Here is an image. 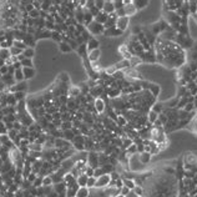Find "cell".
I'll return each mask as SVG.
<instances>
[{
  "label": "cell",
  "instance_id": "obj_53",
  "mask_svg": "<svg viewBox=\"0 0 197 197\" xmlns=\"http://www.w3.org/2000/svg\"><path fill=\"white\" fill-rule=\"evenodd\" d=\"M36 177H38V175H36V174H34V172H31V174L29 175V177H27L26 180H27V181H29V182H30V183L32 185V182H34V181L36 180Z\"/></svg>",
  "mask_w": 197,
  "mask_h": 197
},
{
  "label": "cell",
  "instance_id": "obj_6",
  "mask_svg": "<svg viewBox=\"0 0 197 197\" xmlns=\"http://www.w3.org/2000/svg\"><path fill=\"white\" fill-rule=\"evenodd\" d=\"M128 23H130V20H128L127 16H120V18L117 16L116 23H115V26H116L119 30L125 31V30L127 29V26H128Z\"/></svg>",
  "mask_w": 197,
  "mask_h": 197
},
{
  "label": "cell",
  "instance_id": "obj_39",
  "mask_svg": "<svg viewBox=\"0 0 197 197\" xmlns=\"http://www.w3.org/2000/svg\"><path fill=\"white\" fill-rule=\"evenodd\" d=\"M41 185H43V176H38L36 177V180L34 181V182H32V187H34V188H39V187H41Z\"/></svg>",
  "mask_w": 197,
  "mask_h": 197
},
{
  "label": "cell",
  "instance_id": "obj_10",
  "mask_svg": "<svg viewBox=\"0 0 197 197\" xmlns=\"http://www.w3.org/2000/svg\"><path fill=\"white\" fill-rule=\"evenodd\" d=\"M115 68H116L117 71H125V70L130 69V62H128V60L124 59V60H121V61L115 64Z\"/></svg>",
  "mask_w": 197,
  "mask_h": 197
},
{
  "label": "cell",
  "instance_id": "obj_55",
  "mask_svg": "<svg viewBox=\"0 0 197 197\" xmlns=\"http://www.w3.org/2000/svg\"><path fill=\"white\" fill-rule=\"evenodd\" d=\"M94 171H95V170H94L92 167H89V166H87V167H86V171H85V175H86L87 177H94Z\"/></svg>",
  "mask_w": 197,
  "mask_h": 197
},
{
  "label": "cell",
  "instance_id": "obj_9",
  "mask_svg": "<svg viewBox=\"0 0 197 197\" xmlns=\"http://www.w3.org/2000/svg\"><path fill=\"white\" fill-rule=\"evenodd\" d=\"M52 190L57 193V195H61V193H66V185H65V182H59V183H54L52 185Z\"/></svg>",
  "mask_w": 197,
  "mask_h": 197
},
{
  "label": "cell",
  "instance_id": "obj_25",
  "mask_svg": "<svg viewBox=\"0 0 197 197\" xmlns=\"http://www.w3.org/2000/svg\"><path fill=\"white\" fill-rule=\"evenodd\" d=\"M87 176L84 174V175H80L78 178H76V182L79 185V187H86V183H87Z\"/></svg>",
  "mask_w": 197,
  "mask_h": 197
},
{
  "label": "cell",
  "instance_id": "obj_14",
  "mask_svg": "<svg viewBox=\"0 0 197 197\" xmlns=\"http://www.w3.org/2000/svg\"><path fill=\"white\" fill-rule=\"evenodd\" d=\"M139 160L141 162V165H147L151 161V155L149 152H141V153H139Z\"/></svg>",
  "mask_w": 197,
  "mask_h": 197
},
{
  "label": "cell",
  "instance_id": "obj_37",
  "mask_svg": "<svg viewBox=\"0 0 197 197\" xmlns=\"http://www.w3.org/2000/svg\"><path fill=\"white\" fill-rule=\"evenodd\" d=\"M106 172L104 171V169L101 167V166H98L97 169H95V171H94V177L95 178H98L100 176H103V175H105Z\"/></svg>",
  "mask_w": 197,
  "mask_h": 197
},
{
  "label": "cell",
  "instance_id": "obj_15",
  "mask_svg": "<svg viewBox=\"0 0 197 197\" xmlns=\"http://www.w3.org/2000/svg\"><path fill=\"white\" fill-rule=\"evenodd\" d=\"M27 150H29L30 152H43V151H44V146H43V145H39V144H36V142H32V144H30V145L27 146Z\"/></svg>",
  "mask_w": 197,
  "mask_h": 197
},
{
  "label": "cell",
  "instance_id": "obj_11",
  "mask_svg": "<svg viewBox=\"0 0 197 197\" xmlns=\"http://www.w3.org/2000/svg\"><path fill=\"white\" fill-rule=\"evenodd\" d=\"M103 11L107 15H111L114 13H116L115 10V6H114V2H105L104 4V8H103Z\"/></svg>",
  "mask_w": 197,
  "mask_h": 197
},
{
  "label": "cell",
  "instance_id": "obj_7",
  "mask_svg": "<svg viewBox=\"0 0 197 197\" xmlns=\"http://www.w3.org/2000/svg\"><path fill=\"white\" fill-rule=\"evenodd\" d=\"M94 107H95V111L97 114H103L105 111V101L100 97L95 98L94 100Z\"/></svg>",
  "mask_w": 197,
  "mask_h": 197
},
{
  "label": "cell",
  "instance_id": "obj_2",
  "mask_svg": "<svg viewBox=\"0 0 197 197\" xmlns=\"http://www.w3.org/2000/svg\"><path fill=\"white\" fill-rule=\"evenodd\" d=\"M111 182V176L110 174H105L103 176H100L98 178H96V183H95V188L96 190H103L106 188Z\"/></svg>",
  "mask_w": 197,
  "mask_h": 197
},
{
  "label": "cell",
  "instance_id": "obj_50",
  "mask_svg": "<svg viewBox=\"0 0 197 197\" xmlns=\"http://www.w3.org/2000/svg\"><path fill=\"white\" fill-rule=\"evenodd\" d=\"M126 119H125V116H119L117 117V120H116V122H117V125L119 126H126Z\"/></svg>",
  "mask_w": 197,
  "mask_h": 197
},
{
  "label": "cell",
  "instance_id": "obj_34",
  "mask_svg": "<svg viewBox=\"0 0 197 197\" xmlns=\"http://www.w3.org/2000/svg\"><path fill=\"white\" fill-rule=\"evenodd\" d=\"M132 193H134L136 197H142V196H144V187L136 185V187L132 190Z\"/></svg>",
  "mask_w": 197,
  "mask_h": 197
},
{
  "label": "cell",
  "instance_id": "obj_12",
  "mask_svg": "<svg viewBox=\"0 0 197 197\" xmlns=\"http://www.w3.org/2000/svg\"><path fill=\"white\" fill-rule=\"evenodd\" d=\"M107 19H109V15L107 14H105L104 11H100L96 16H95V21L96 23H98V24H101V25H104L106 21H107Z\"/></svg>",
  "mask_w": 197,
  "mask_h": 197
},
{
  "label": "cell",
  "instance_id": "obj_35",
  "mask_svg": "<svg viewBox=\"0 0 197 197\" xmlns=\"http://www.w3.org/2000/svg\"><path fill=\"white\" fill-rule=\"evenodd\" d=\"M0 59L3 60H8L10 59V52H9V49H0Z\"/></svg>",
  "mask_w": 197,
  "mask_h": 197
},
{
  "label": "cell",
  "instance_id": "obj_43",
  "mask_svg": "<svg viewBox=\"0 0 197 197\" xmlns=\"http://www.w3.org/2000/svg\"><path fill=\"white\" fill-rule=\"evenodd\" d=\"M151 110L158 115V112H161V114H162V111H163V106H162L161 104H155V105L152 106V109H151Z\"/></svg>",
  "mask_w": 197,
  "mask_h": 197
},
{
  "label": "cell",
  "instance_id": "obj_54",
  "mask_svg": "<svg viewBox=\"0 0 197 197\" xmlns=\"http://www.w3.org/2000/svg\"><path fill=\"white\" fill-rule=\"evenodd\" d=\"M193 109H195L193 104H192V103H188V104H187V105H186V106H185L182 110H183V111H186V112H191Z\"/></svg>",
  "mask_w": 197,
  "mask_h": 197
},
{
  "label": "cell",
  "instance_id": "obj_22",
  "mask_svg": "<svg viewBox=\"0 0 197 197\" xmlns=\"http://www.w3.org/2000/svg\"><path fill=\"white\" fill-rule=\"evenodd\" d=\"M52 185H54V181H52L51 175H48V176L43 177V185H41V187H52Z\"/></svg>",
  "mask_w": 197,
  "mask_h": 197
},
{
  "label": "cell",
  "instance_id": "obj_57",
  "mask_svg": "<svg viewBox=\"0 0 197 197\" xmlns=\"http://www.w3.org/2000/svg\"><path fill=\"white\" fill-rule=\"evenodd\" d=\"M0 74H2L3 76L6 75V74H9V66H8V65H5V66H3V68H0Z\"/></svg>",
  "mask_w": 197,
  "mask_h": 197
},
{
  "label": "cell",
  "instance_id": "obj_28",
  "mask_svg": "<svg viewBox=\"0 0 197 197\" xmlns=\"http://www.w3.org/2000/svg\"><path fill=\"white\" fill-rule=\"evenodd\" d=\"M158 119V115L156 112H153L152 110L149 111V116H147V120H149V124H155Z\"/></svg>",
  "mask_w": 197,
  "mask_h": 197
},
{
  "label": "cell",
  "instance_id": "obj_45",
  "mask_svg": "<svg viewBox=\"0 0 197 197\" xmlns=\"http://www.w3.org/2000/svg\"><path fill=\"white\" fill-rule=\"evenodd\" d=\"M116 71H117V70H116V68H115V65H112V66H109V68L105 69V73H106V75H109V76H112Z\"/></svg>",
  "mask_w": 197,
  "mask_h": 197
},
{
  "label": "cell",
  "instance_id": "obj_5",
  "mask_svg": "<svg viewBox=\"0 0 197 197\" xmlns=\"http://www.w3.org/2000/svg\"><path fill=\"white\" fill-rule=\"evenodd\" d=\"M87 30H89L90 34L97 35V34H103V32L105 31V27H104V25L98 24V23H96V21L94 20L92 23H90V24L87 25Z\"/></svg>",
  "mask_w": 197,
  "mask_h": 197
},
{
  "label": "cell",
  "instance_id": "obj_18",
  "mask_svg": "<svg viewBox=\"0 0 197 197\" xmlns=\"http://www.w3.org/2000/svg\"><path fill=\"white\" fill-rule=\"evenodd\" d=\"M62 139L66 140L69 142H73V140L75 139V134L73 132V130H66V131H62Z\"/></svg>",
  "mask_w": 197,
  "mask_h": 197
},
{
  "label": "cell",
  "instance_id": "obj_48",
  "mask_svg": "<svg viewBox=\"0 0 197 197\" xmlns=\"http://www.w3.org/2000/svg\"><path fill=\"white\" fill-rule=\"evenodd\" d=\"M2 135H8V130L5 127L4 121H0V136Z\"/></svg>",
  "mask_w": 197,
  "mask_h": 197
},
{
  "label": "cell",
  "instance_id": "obj_17",
  "mask_svg": "<svg viewBox=\"0 0 197 197\" xmlns=\"http://www.w3.org/2000/svg\"><path fill=\"white\" fill-rule=\"evenodd\" d=\"M98 45H100V43H98L96 39L91 38L89 41H87V52L89 51H92L95 49H98Z\"/></svg>",
  "mask_w": 197,
  "mask_h": 197
},
{
  "label": "cell",
  "instance_id": "obj_16",
  "mask_svg": "<svg viewBox=\"0 0 197 197\" xmlns=\"http://www.w3.org/2000/svg\"><path fill=\"white\" fill-rule=\"evenodd\" d=\"M23 41L25 43V45H26L27 48H32V46H34V44H35V38H34V35L26 34V35L24 36V40H23Z\"/></svg>",
  "mask_w": 197,
  "mask_h": 197
},
{
  "label": "cell",
  "instance_id": "obj_13",
  "mask_svg": "<svg viewBox=\"0 0 197 197\" xmlns=\"http://www.w3.org/2000/svg\"><path fill=\"white\" fill-rule=\"evenodd\" d=\"M23 73H24L25 80L32 79V78L35 76V69L34 68H23Z\"/></svg>",
  "mask_w": 197,
  "mask_h": 197
},
{
  "label": "cell",
  "instance_id": "obj_26",
  "mask_svg": "<svg viewBox=\"0 0 197 197\" xmlns=\"http://www.w3.org/2000/svg\"><path fill=\"white\" fill-rule=\"evenodd\" d=\"M14 79H15V81H16V82H21V81H24V80H25V78H24V73H23V69L15 70V73H14Z\"/></svg>",
  "mask_w": 197,
  "mask_h": 197
},
{
  "label": "cell",
  "instance_id": "obj_38",
  "mask_svg": "<svg viewBox=\"0 0 197 197\" xmlns=\"http://www.w3.org/2000/svg\"><path fill=\"white\" fill-rule=\"evenodd\" d=\"M51 6H52V2H43V4H41V11L49 13V10H50Z\"/></svg>",
  "mask_w": 197,
  "mask_h": 197
},
{
  "label": "cell",
  "instance_id": "obj_49",
  "mask_svg": "<svg viewBox=\"0 0 197 197\" xmlns=\"http://www.w3.org/2000/svg\"><path fill=\"white\" fill-rule=\"evenodd\" d=\"M136 151H137V146H136V144H134L127 149V155H135Z\"/></svg>",
  "mask_w": 197,
  "mask_h": 197
},
{
  "label": "cell",
  "instance_id": "obj_31",
  "mask_svg": "<svg viewBox=\"0 0 197 197\" xmlns=\"http://www.w3.org/2000/svg\"><path fill=\"white\" fill-rule=\"evenodd\" d=\"M9 52H10V56H14V57H18L19 55L23 54V51L19 50V49L15 48V46H10V48H9Z\"/></svg>",
  "mask_w": 197,
  "mask_h": 197
},
{
  "label": "cell",
  "instance_id": "obj_60",
  "mask_svg": "<svg viewBox=\"0 0 197 197\" xmlns=\"http://www.w3.org/2000/svg\"><path fill=\"white\" fill-rule=\"evenodd\" d=\"M2 76H3V75H2V74H0V79H2Z\"/></svg>",
  "mask_w": 197,
  "mask_h": 197
},
{
  "label": "cell",
  "instance_id": "obj_8",
  "mask_svg": "<svg viewBox=\"0 0 197 197\" xmlns=\"http://www.w3.org/2000/svg\"><path fill=\"white\" fill-rule=\"evenodd\" d=\"M100 56H101V50H100V49H95V50H92V51H89V55H87L89 61H90L91 64L98 61Z\"/></svg>",
  "mask_w": 197,
  "mask_h": 197
},
{
  "label": "cell",
  "instance_id": "obj_32",
  "mask_svg": "<svg viewBox=\"0 0 197 197\" xmlns=\"http://www.w3.org/2000/svg\"><path fill=\"white\" fill-rule=\"evenodd\" d=\"M21 66H23V68H34V62H32V59L25 57V59L21 61Z\"/></svg>",
  "mask_w": 197,
  "mask_h": 197
},
{
  "label": "cell",
  "instance_id": "obj_56",
  "mask_svg": "<svg viewBox=\"0 0 197 197\" xmlns=\"http://www.w3.org/2000/svg\"><path fill=\"white\" fill-rule=\"evenodd\" d=\"M114 6H115V10H120L124 8V2H114Z\"/></svg>",
  "mask_w": 197,
  "mask_h": 197
},
{
  "label": "cell",
  "instance_id": "obj_3",
  "mask_svg": "<svg viewBox=\"0 0 197 197\" xmlns=\"http://www.w3.org/2000/svg\"><path fill=\"white\" fill-rule=\"evenodd\" d=\"M137 11L134 2H131V0H124V13H125V16H132L135 15Z\"/></svg>",
  "mask_w": 197,
  "mask_h": 197
},
{
  "label": "cell",
  "instance_id": "obj_47",
  "mask_svg": "<svg viewBox=\"0 0 197 197\" xmlns=\"http://www.w3.org/2000/svg\"><path fill=\"white\" fill-rule=\"evenodd\" d=\"M14 96H15V98H16V101L19 103V101H24L25 100V92H15L14 94Z\"/></svg>",
  "mask_w": 197,
  "mask_h": 197
},
{
  "label": "cell",
  "instance_id": "obj_59",
  "mask_svg": "<svg viewBox=\"0 0 197 197\" xmlns=\"http://www.w3.org/2000/svg\"><path fill=\"white\" fill-rule=\"evenodd\" d=\"M3 66H5V60L0 59V68H3Z\"/></svg>",
  "mask_w": 197,
  "mask_h": 197
},
{
  "label": "cell",
  "instance_id": "obj_29",
  "mask_svg": "<svg viewBox=\"0 0 197 197\" xmlns=\"http://www.w3.org/2000/svg\"><path fill=\"white\" fill-rule=\"evenodd\" d=\"M90 92H91V96H95V97L97 98V96H100V95H101L103 89H101L100 86H97V85H96V86H94V87L91 89V91H90Z\"/></svg>",
  "mask_w": 197,
  "mask_h": 197
},
{
  "label": "cell",
  "instance_id": "obj_20",
  "mask_svg": "<svg viewBox=\"0 0 197 197\" xmlns=\"http://www.w3.org/2000/svg\"><path fill=\"white\" fill-rule=\"evenodd\" d=\"M75 197H90V190L87 187H79Z\"/></svg>",
  "mask_w": 197,
  "mask_h": 197
},
{
  "label": "cell",
  "instance_id": "obj_23",
  "mask_svg": "<svg viewBox=\"0 0 197 197\" xmlns=\"http://www.w3.org/2000/svg\"><path fill=\"white\" fill-rule=\"evenodd\" d=\"M128 62H130V68H135L136 65H139V64H141V62H142V59H141L140 56L132 55V57H131V59L128 60Z\"/></svg>",
  "mask_w": 197,
  "mask_h": 197
},
{
  "label": "cell",
  "instance_id": "obj_33",
  "mask_svg": "<svg viewBox=\"0 0 197 197\" xmlns=\"http://www.w3.org/2000/svg\"><path fill=\"white\" fill-rule=\"evenodd\" d=\"M34 54H35V51H34V49H32V48H26V49L23 51V55H24L25 57H27V59H32Z\"/></svg>",
  "mask_w": 197,
  "mask_h": 197
},
{
  "label": "cell",
  "instance_id": "obj_58",
  "mask_svg": "<svg viewBox=\"0 0 197 197\" xmlns=\"http://www.w3.org/2000/svg\"><path fill=\"white\" fill-rule=\"evenodd\" d=\"M192 125H193V130L197 132V116L195 117V120H193V124H192Z\"/></svg>",
  "mask_w": 197,
  "mask_h": 197
},
{
  "label": "cell",
  "instance_id": "obj_1",
  "mask_svg": "<svg viewBox=\"0 0 197 197\" xmlns=\"http://www.w3.org/2000/svg\"><path fill=\"white\" fill-rule=\"evenodd\" d=\"M156 56L157 60L167 68H178L185 62L183 50L172 41L163 39H160L156 43Z\"/></svg>",
  "mask_w": 197,
  "mask_h": 197
},
{
  "label": "cell",
  "instance_id": "obj_4",
  "mask_svg": "<svg viewBox=\"0 0 197 197\" xmlns=\"http://www.w3.org/2000/svg\"><path fill=\"white\" fill-rule=\"evenodd\" d=\"M86 163L89 167H92L94 170L98 167V153H96L95 151H90L87 152V158H86Z\"/></svg>",
  "mask_w": 197,
  "mask_h": 197
},
{
  "label": "cell",
  "instance_id": "obj_21",
  "mask_svg": "<svg viewBox=\"0 0 197 197\" xmlns=\"http://www.w3.org/2000/svg\"><path fill=\"white\" fill-rule=\"evenodd\" d=\"M69 96H70V98L79 97L80 96V87H76V86L69 87Z\"/></svg>",
  "mask_w": 197,
  "mask_h": 197
},
{
  "label": "cell",
  "instance_id": "obj_41",
  "mask_svg": "<svg viewBox=\"0 0 197 197\" xmlns=\"http://www.w3.org/2000/svg\"><path fill=\"white\" fill-rule=\"evenodd\" d=\"M29 18L34 19V20L39 19V18H40V10H36V9H34L32 11H30V13H29Z\"/></svg>",
  "mask_w": 197,
  "mask_h": 197
},
{
  "label": "cell",
  "instance_id": "obj_52",
  "mask_svg": "<svg viewBox=\"0 0 197 197\" xmlns=\"http://www.w3.org/2000/svg\"><path fill=\"white\" fill-rule=\"evenodd\" d=\"M104 4H105V2H103V0H100V2H95V8H96L97 10H100V11H103Z\"/></svg>",
  "mask_w": 197,
  "mask_h": 197
},
{
  "label": "cell",
  "instance_id": "obj_44",
  "mask_svg": "<svg viewBox=\"0 0 197 197\" xmlns=\"http://www.w3.org/2000/svg\"><path fill=\"white\" fill-rule=\"evenodd\" d=\"M130 193H131V190H130V188H127L126 186H122V187L120 188V195H121V196L127 197Z\"/></svg>",
  "mask_w": 197,
  "mask_h": 197
},
{
  "label": "cell",
  "instance_id": "obj_30",
  "mask_svg": "<svg viewBox=\"0 0 197 197\" xmlns=\"http://www.w3.org/2000/svg\"><path fill=\"white\" fill-rule=\"evenodd\" d=\"M13 46H15V48H18L19 50H21V51H24L27 46L25 45V43L24 41H20V40H14L13 41Z\"/></svg>",
  "mask_w": 197,
  "mask_h": 197
},
{
  "label": "cell",
  "instance_id": "obj_51",
  "mask_svg": "<svg viewBox=\"0 0 197 197\" xmlns=\"http://www.w3.org/2000/svg\"><path fill=\"white\" fill-rule=\"evenodd\" d=\"M86 50H87V45H86V44H82V45H79V48H78V52H79L80 55H84Z\"/></svg>",
  "mask_w": 197,
  "mask_h": 197
},
{
  "label": "cell",
  "instance_id": "obj_24",
  "mask_svg": "<svg viewBox=\"0 0 197 197\" xmlns=\"http://www.w3.org/2000/svg\"><path fill=\"white\" fill-rule=\"evenodd\" d=\"M59 50L61 51V52H64V54H68V52H70L73 49L70 48V45L68 44V43H65V41H61L60 44H59Z\"/></svg>",
  "mask_w": 197,
  "mask_h": 197
},
{
  "label": "cell",
  "instance_id": "obj_46",
  "mask_svg": "<svg viewBox=\"0 0 197 197\" xmlns=\"http://www.w3.org/2000/svg\"><path fill=\"white\" fill-rule=\"evenodd\" d=\"M134 4L136 6V9H142V8L149 5V2H141V0H140V2H134Z\"/></svg>",
  "mask_w": 197,
  "mask_h": 197
},
{
  "label": "cell",
  "instance_id": "obj_40",
  "mask_svg": "<svg viewBox=\"0 0 197 197\" xmlns=\"http://www.w3.org/2000/svg\"><path fill=\"white\" fill-rule=\"evenodd\" d=\"M95 183H96V178H95V177H89V178H87L86 187H87L89 190H92V188H95Z\"/></svg>",
  "mask_w": 197,
  "mask_h": 197
},
{
  "label": "cell",
  "instance_id": "obj_42",
  "mask_svg": "<svg viewBox=\"0 0 197 197\" xmlns=\"http://www.w3.org/2000/svg\"><path fill=\"white\" fill-rule=\"evenodd\" d=\"M119 95H120V89H114V87H112V89H109V96H110V97L114 98V97H117Z\"/></svg>",
  "mask_w": 197,
  "mask_h": 197
},
{
  "label": "cell",
  "instance_id": "obj_36",
  "mask_svg": "<svg viewBox=\"0 0 197 197\" xmlns=\"http://www.w3.org/2000/svg\"><path fill=\"white\" fill-rule=\"evenodd\" d=\"M51 39L54 40V41H56V43H61L62 41V35L60 34V32H57V31H52L51 32Z\"/></svg>",
  "mask_w": 197,
  "mask_h": 197
},
{
  "label": "cell",
  "instance_id": "obj_27",
  "mask_svg": "<svg viewBox=\"0 0 197 197\" xmlns=\"http://www.w3.org/2000/svg\"><path fill=\"white\" fill-rule=\"evenodd\" d=\"M6 101H8V106H14V107H15V106L18 105V101H16L14 94L6 95Z\"/></svg>",
  "mask_w": 197,
  "mask_h": 197
},
{
  "label": "cell",
  "instance_id": "obj_19",
  "mask_svg": "<svg viewBox=\"0 0 197 197\" xmlns=\"http://www.w3.org/2000/svg\"><path fill=\"white\" fill-rule=\"evenodd\" d=\"M122 183L124 186H126L127 188H130L131 191H132L135 187H136V183L134 180H131V178H127V177H122Z\"/></svg>",
  "mask_w": 197,
  "mask_h": 197
}]
</instances>
